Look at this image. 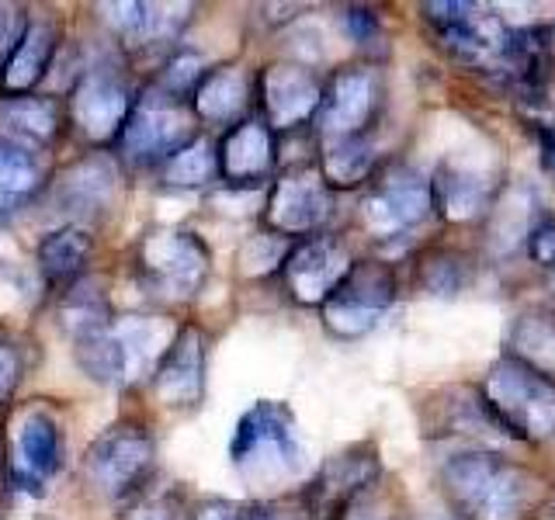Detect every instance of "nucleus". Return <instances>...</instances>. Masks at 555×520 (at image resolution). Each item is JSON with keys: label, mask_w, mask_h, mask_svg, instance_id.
Wrapping results in <instances>:
<instances>
[{"label": "nucleus", "mask_w": 555, "mask_h": 520, "mask_svg": "<svg viewBox=\"0 0 555 520\" xmlns=\"http://www.w3.org/2000/svg\"><path fill=\"white\" fill-rule=\"evenodd\" d=\"M250 108V77L243 66H216L205 69L195 87V115L212 126H236L240 115Z\"/></svg>", "instance_id": "obj_22"}, {"label": "nucleus", "mask_w": 555, "mask_h": 520, "mask_svg": "<svg viewBox=\"0 0 555 520\" xmlns=\"http://www.w3.org/2000/svg\"><path fill=\"white\" fill-rule=\"evenodd\" d=\"M528 250H531V257H534L542 268H555V222L538 225V230L531 233Z\"/></svg>", "instance_id": "obj_37"}, {"label": "nucleus", "mask_w": 555, "mask_h": 520, "mask_svg": "<svg viewBox=\"0 0 555 520\" xmlns=\"http://www.w3.org/2000/svg\"><path fill=\"white\" fill-rule=\"evenodd\" d=\"M60 323L74 340L94 337V334H101V329H108L112 312H108L104 291H98V285H91V282H74L63 295Z\"/></svg>", "instance_id": "obj_28"}, {"label": "nucleus", "mask_w": 555, "mask_h": 520, "mask_svg": "<svg viewBox=\"0 0 555 520\" xmlns=\"http://www.w3.org/2000/svg\"><path fill=\"white\" fill-rule=\"evenodd\" d=\"M219 156V173L230 187H254L271 178L278 150H274V132L257 118H243L222 135L216 146Z\"/></svg>", "instance_id": "obj_16"}, {"label": "nucleus", "mask_w": 555, "mask_h": 520, "mask_svg": "<svg viewBox=\"0 0 555 520\" xmlns=\"http://www.w3.org/2000/svg\"><path fill=\"white\" fill-rule=\"evenodd\" d=\"M482 410L511 438H555V386L511 354L500 358L482 386Z\"/></svg>", "instance_id": "obj_2"}, {"label": "nucleus", "mask_w": 555, "mask_h": 520, "mask_svg": "<svg viewBox=\"0 0 555 520\" xmlns=\"http://www.w3.org/2000/svg\"><path fill=\"white\" fill-rule=\"evenodd\" d=\"M0 129H4V135L17 139V143H25L31 150L52 146L63 129L60 104L52 98H28V94L4 98L0 101Z\"/></svg>", "instance_id": "obj_24"}, {"label": "nucleus", "mask_w": 555, "mask_h": 520, "mask_svg": "<svg viewBox=\"0 0 555 520\" xmlns=\"http://www.w3.org/2000/svg\"><path fill=\"white\" fill-rule=\"evenodd\" d=\"M121 146L135 164H164L170 153H178L195 139V115L184 108L181 98L167 94L164 87H146L132 101L126 129H121Z\"/></svg>", "instance_id": "obj_5"}, {"label": "nucleus", "mask_w": 555, "mask_h": 520, "mask_svg": "<svg viewBox=\"0 0 555 520\" xmlns=\"http://www.w3.org/2000/svg\"><path fill=\"white\" fill-rule=\"evenodd\" d=\"M347 271H351V257H347L344 243L334 236L302 239L285 257V282L295 299L306 306H323L330 291L344 282Z\"/></svg>", "instance_id": "obj_13"}, {"label": "nucleus", "mask_w": 555, "mask_h": 520, "mask_svg": "<svg viewBox=\"0 0 555 520\" xmlns=\"http://www.w3.org/2000/svg\"><path fill=\"white\" fill-rule=\"evenodd\" d=\"M243 520H288L285 514H278V510H271V507H257V510H250V514H243Z\"/></svg>", "instance_id": "obj_39"}, {"label": "nucleus", "mask_w": 555, "mask_h": 520, "mask_svg": "<svg viewBox=\"0 0 555 520\" xmlns=\"http://www.w3.org/2000/svg\"><path fill=\"white\" fill-rule=\"evenodd\" d=\"M375 167V150L364 135H344V139H334V143L326 146L323 153V181L326 187H354L361 184L364 178L372 173Z\"/></svg>", "instance_id": "obj_29"}, {"label": "nucleus", "mask_w": 555, "mask_h": 520, "mask_svg": "<svg viewBox=\"0 0 555 520\" xmlns=\"http://www.w3.org/2000/svg\"><path fill=\"white\" fill-rule=\"evenodd\" d=\"M378 112V77L369 66L337 69L320 101V126L326 135H361Z\"/></svg>", "instance_id": "obj_12"}, {"label": "nucleus", "mask_w": 555, "mask_h": 520, "mask_svg": "<svg viewBox=\"0 0 555 520\" xmlns=\"http://www.w3.org/2000/svg\"><path fill=\"white\" fill-rule=\"evenodd\" d=\"M430 181L413 167H389L364 198V219L375 233H403L430 212Z\"/></svg>", "instance_id": "obj_11"}, {"label": "nucleus", "mask_w": 555, "mask_h": 520, "mask_svg": "<svg viewBox=\"0 0 555 520\" xmlns=\"http://www.w3.org/2000/svg\"><path fill=\"white\" fill-rule=\"evenodd\" d=\"M233 461L250 482H274L299 472L302 444L292 410L285 403H271V399L254 403L236 424Z\"/></svg>", "instance_id": "obj_3"}, {"label": "nucleus", "mask_w": 555, "mask_h": 520, "mask_svg": "<svg viewBox=\"0 0 555 520\" xmlns=\"http://www.w3.org/2000/svg\"><path fill=\"white\" fill-rule=\"evenodd\" d=\"M285 257H288V247H285V239L278 236V233H257L250 236L247 243L240 247V271L247 274V277H257V274H268L274 264H285Z\"/></svg>", "instance_id": "obj_33"}, {"label": "nucleus", "mask_w": 555, "mask_h": 520, "mask_svg": "<svg viewBox=\"0 0 555 520\" xmlns=\"http://www.w3.org/2000/svg\"><path fill=\"white\" fill-rule=\"evenodd\" d=\"M188 11L184 4H101L98 14L104 17L121 42L126 46H160V42H173L181 35V28L188 25Z\"/></svg>", "instance_id": "obj_18"}, {"label": "nucleus", "mask_w": 555, "mask_h": 520, "mask_svg": "<svg viewBox=\"0 0 555 520\" xmlns=\"http://www.w3.org/2000/svg\"><path fill=\"white\" fill-rule=\"evenodd\" d=\"M87 479L104 496H129L153 468V441L139 424H118L104 430L87 451Z\"/></svg>", "instance_id": "obj_8"}, {"label": "nucleus", "mask_w": 555, "mask_h": 520, "mask_svg": "<svg viewBox=\"0 0 555 520\" xmlns=\"http://www.w3.org/2000/svg\"><path fill=\"white\" fill-rule=\"evenodd\" d=\"M424 14L451 56L468 66L503 74L511 28H503L496 14L479 4H424Z\"/></svg>", "instance_id": "obj_6"}, {"label": "nucleus", "mask_w": 555, "mask_h": 520, "mask_svg": "<svg viewBox=\"0 0 555 520\" xmlns=\"http://www.w3.org/2000/svg\"><path fill=\"white\" fill-rule=\"evenodd\" d=\"M126 520H188L184 517V503L178 493H156V496H143L135 499L126 510Z\"/></svg>", "instance_id": "obj_35"}, {"label": "nucleus", "mask_w": 555, "mask_h": 520, "mask_svg": "<svg viewBox=\"0 0 555 520\" xmlns=\"http://www.w3.org/2000/svg\"><path fill=\"white\" fill-rule=\"evenodd\" d=\"M421 282L430 295H459L468 282V268L459 253H434L424 260V274Z\"/></svg>", "instance_id": "obj_32"}, {"label": "nucleus", "mask_w": 555, "mask_h": 520, "mask_svg": "<svg viewBox=\"0 0 555 520\" xmlns=\"http://www.w3.org/2000/svg\"><path fill=\"white\" fill-rule=\"evenodd\" d=\"M91 250H94V239L83 225L69 222V225H63V230L49 233L39 243V268L46 274V282H52V285L80 282L87 260H91Z\"/></svg>", "instance_id": "obj_27"}, {"label": "nucleus", "mask_w": 555, "mask_h": 520, "mask_svg": "<svg viewBox=\"0 0 555 520\" xmlns=\"http://www.w3.org/2000/svg\"><path fill=\"white\" fill-rule=\"evenodd\" d=\"M330 187L320 170H292L274 181L264 216L278 236H302L320 230L330 216Z\"/></svg>", "instance_id": "obj_10"}, {"label": "nucleus", "mask_w": 555, "mask_h": 520, "mask_svg": "<svg viewBox=\"0 0 555 520\" xmlns=\"http://www.w3.org/2000/svg\"><path fill=\"white\" fill-rule=\"evenodd\" d=\"M153 392L164 406H195L205 395V334L184 326L153 372Z\"/></svg>", "instance_id": "obj_15"}, {"label": "nucleus", "mask_w": 555, "mask_h": 520, "mask_svg": "<svg viewBox=\"0 0 555 520\" xmlns=\"http://www.w3.org/2000/svg\"><path fill=\"white\" fill-rule=\"evenodd\" d=\"M191 520H243V514L233 507V503L212 499V503H205V507H198V514L191 517Z\"/></svg>", "instance_id": "obj_38"}, {"label": "nucleus", "mask_w": 555, "mask_h": 520, "mask_svg": "<svg viewBox=\"0 0 555 520\" xmlns=\"http://www.w3.org/2000/svg\"><path fill=\"white\" fill-rule=\"evenodd\" d=\"M132 91L129 80L112 66H87L80 80L74 83V101H69V115L74 126L94 139V143H112L121 135L132 112Z\"/></svg>", "instance_id": "obj_9"}, {"label": "nucleus", "mask_w": 555, "mask_h": 520, "mask_svg": "<svg viewBox=\"0 0 555 520\" xmlns=\"http://www.w3.org/2000/svg\"><path fill=\"white\" fill-rule=\"evenodd\" d=\"M56 56V25L52 22H28L17 31L14 49L4 63V87L14 94L28 91L49 74V63Z\"/></svg>", "instance_id": "obj_23"}, {"label": "nucleus", "mask_w": 555, "mask_h": 520, "mask_svg": "<svg viewBox=\"0 0 555 520\" xmlns=\"http://www.w3.org/2000/svg\"><path fill=\"white\" fill-rule=\"evenodd\" d=\"M444 490L468 520H517L531 499V479L493 451H462L444 465Z\"/></svg>", "instance_id": "obj_1"}, {"label": "nucleus", "mask_w": 555, "mask_h": 520, "mask_svg": "<svg viewBox=\"0 0 555 520\" xmlns=\"http://www.w3.org/2000/svg\"><path fill=\"white\" fill-rule=\"evenodd\" d=\"M135 268L150 291L173 302H188L202 291L208 268H212V253H208L205 239L191 230H153L139 239Z\"/></svg>", "instance_id": "obj_4"}, {"label": "nucleus", "mask_w": 555, "mask_h": 520, "mask_svg": "<svg viewBox=\"0 0 555 520\" xmlns=\"http://www.w3.org/2000/svg\"><path fill=\"white\" fill-rule=\"evenodd\" d=\"M320 101H323V87L306 66L271 63L260 74V104H264L268 115L264 126L271 132L302 126V121H309L320 112Z\"/></svg>", "instance_id": "obj_14"}, {"label": "nucleus", "mask_w": 555, "mask_h": 520, "mask_svg": "<svg viewBox=\"0 0 555 520\" xmlns=\"http://www.w3.org/2000/svg\"><path fill=\"white\" fill-rule=\"evenodd\" d=\"M202 77H205V69H202L198 52H178V56L164 66V77L156 80V87H164L167 94L184 101V94L195 91V87L202 83Z\"/></svg>", "instance_id": "obj_34"}, {"label": "nucleus", "mask_w": 555, "mask_h": 520, "mask_svg": "<svg viewBox=\"0 0 555 520\" xmlns=\"http://www.w3.org/2000/svg\"><path fill=\"white\" fill-rule=\"evenodd\" d=\"M8 31H11V25H8V14H4V8H0V42L8 39Z\"/></svg>", "instance_id": "obj_41"}, {"label": "nucleus", "mask_w": 555, "mask_h": 520, "mask_svg": "<svg viewBox=\"0 0 555 520\" xmlns=\"http://www.w3.org/2000/svg\"><path fill=\"white\" fill-rule=\"evenodd\" d=\"M17 378H22V354H17V347L0 334V399L17 386Z\"/></svg>", "instance_id": "obj_36"}, {"label": "nucleus", "mask_w": 555, "mask_h": 520, "mask_svg": "<svg viewBox=\"0 0 555 520\" xmlns=\"http://www.w3.org/2000/svg\"><path fill=\"white\" fill-rule=\"evenodd\" d=\"M115 195H118V167L104 153L80 156L56 181V205L74 219L104 216L112 208Z\"/></svg>", "instance_id": "obj_17"}, {"label": "nucleus", "mask_w": 555, "mask_h": 520, "mask_svg": "<svg viewBox=\"0 0 555 520\" xmlns=\"http://www.w3.org/2000/svg\"><path fill=\"white\" fill-rule=\"evenodd\" d=\"M164 167V184L167 187H181V191H195L216 181L219 173V156L216 146L208 139H191L188 146H181L178 153H170Z\"/></svg>", "instance_id": "obj_30"}, {"label": "nucleus", "mask_w": 555, "mask_h": 520, "mask_svg": "<svg viewBox=\"0 0 555 520\" xmlns=\"http://www.w3.org/2000/svg\"><path fill=\"white\" fill-rule=\"evenodd\" d=\"M392 302H396L392 271L386 264H375V260H364V264H351L344 282L330 291V299L323 302V323L330 334L351 340L369 334Z\"/></svg>", "instance_id": "obj_7"}, {"label": "nucleus", "mask_w": 555, "mask_h": 520, "mask_svg": "<svg viewBox=\"0 0 555 520\" xmlns=\"http://www.w3.org/2000/svg\"><path fill=\"white\" fill-rule=\"evenodd\" d=\"M511 358L528 364L531 372L548 378L555 386V312L528 309L511 326Z\"/></svg>", "instance_id": "obj_26"}, {"label": "nucleus", "mask_w": 555, "mask_h": 520, "mask_svg": "<svg viewBox=\"0 0 555 520\" xmlns=\"http://www.w3.org/2000/svg\"><path fill=\"white\" fill-rule=\"evenodd\" d=\"M490 195H493V187L482 173L451 167V164L438 170V181H430V202L455 222L479 219L486 212V205H490Z\"/></svg>", "instance_id": "obj_25"}, {"label": "nucleus", "mask_w": 555, "mask_h": 520, "mask_svg": "<svg viewBox=\"0 0 555 520\" xmlns=\"http://www.w3.org/2000/svg\"><path fill=\"white\" fill-rule=\"evenodd\" d=\"M17 476L35 493H42V482L56 472L63 461V438L60 427L49 413L35 410L25 416L22 430H17Z\"/></svg>", "instance_id": "obj_21"}, {"label": "nucleus", "mask_w": 555, "mask_h": 520, "mask_svg": "<svg viewBox=\"0 0 555 520\" xmlns=\"http://www.w3.org/2000/svg\"><path fill=\"white\" fill-rule=\"evenodd\" d=\"M42 156L11 135H0V225L11 222L42 187Z\"/></svg>", "instance_id": "obj_20"}, {"label": "nucleus", "mask_w": 555, "mask_h": 520, "mask_svg": "<svg viewBox=\"0 0 555 520\" xmlns=\"http://www.w3.org/2000/svg\"><path fill=\"white\" fill-rule=\"evenodd\" d=\"M378 476V465L375 458H361V455H340L334 458L320 476V496L330 499V503H344L354 499L364 485Z\"/></svg>", "instance_id": "obj_31"}, {"label": "nucleus", "mask_w": 555, "mask_h": 520, "mask_svg": "<svg viewBox=\"0 0 555 520\" xmlns=\"http://www.w3.org/2000/svg\"><path fill=\"white\" fill-rule=\"evenodd\" d=\"M347 520H378V514L375 510H354Z\"/></svg>", "instance_id": "obj_40"}, {"label": "nucleus", "mask_w": 555, "mask_h": 520, "mask_svg": "<svg viewBox=\"0 0 555 520\" xmlns=\"http://www.w3.org/2000/svg\"><path fill=\"white\" fill-rule=\"evenodd\" d=\"M112 340L118 351L121 381L153 378L156 364L167 354L173 329L156 316H126L112 323Z\"/></svg>", "instance_id": "obj_19"}]
</instances>
